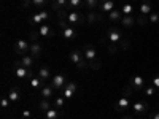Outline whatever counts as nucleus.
<instances>
[{"label": "nucleus", "instance_id": "38", "mask_svg": "<svg viewBox=\"0 0 159 119\" xmlns=\"http://www.w3.org/2000/svg\"><path fill=\"white\" fill-rule=\"evenodd\" d=\"M150 84H151V86H154V87L159 90V73H157V75H154V76L150 79Z\"/></svg>", "mask_w": 159, "mask_h": 119}, {"label": "nucleus", "instance_id": "44", "mask_svg": "<svg viewBox=\"0 0 159 119\" xmlns=\"http://www.w3.org/2000/svg\"><path fill=\"white\" fill-rule=\"evenodd\" d=\"M21 117H22V119H30V117H32V113H30L29 110H24V111L21 113Z\"/></svg>", "mask_w": 159, "mask_h": 119}, {"label": "nucleus", "instance_id": "1", "mask_svg": "<svg viewBox=\"0 0 159 119\" xmlns=\"http://www.w3.org/2000/svg\"><path fill=\"white\" fill-rule=\"evenodd\" d=\"M69 59L76 65L78 70H84L88 65H89V62L86 60V57H84V54H83L81 49H72L70 54H69Z\"/></svg>", "mask_w": 159, "mask_h": 119}, {"label": "nucleus", "instance_id": "37", "mask_svg": "<svg viewBox=\"0 0 159 119\" xmlns=\"http://www.w3.org/2000/svg\"><path fill=\"white\" fill-rule=\"evenodd\" d=\"M148 19H150V22H151V24H159V13L153 11L151 15L148 16Z\"/></svg>", "mask_w": 159, "mask_h": 119}, {"label": "nucleus", "instance_id": "40", "mask_svg": "<svg viewBox=\"0 0 159 119\" xmlns=\"http://www.w3.org/2000/svg\"><path fill=\"white\" fill-rule=\"evenodd\" d=\"M118 48L121 49V51H127V49H129V40H126V38H124L123 42L118 45Z\"/></svg>", "mask_w": 159, "mask_h": 119}, {"label": "nucleus", "instance_id": "30", "mask_svg": "<svg viewBox=\"0 0 159 119\" xmlns=\"http://www.w3.org/2000/svg\"><path fill=\"white\" fill-rule=\"evenodd\" d=\"M51 3V0H32V7L38 8V10H46Z\"/></svg>", "mask_w": 159, "mask_h": 119}, {"label": "nucleus", "instance_id": "23", "mask_svg": "<svg viewBox=\"0 0 159 119\" xmlns=\"http://www.w3.org/2000/svg\"><path fill=\"white\" fill-rule=\"evenodd\" d=\"M61 116H62V110H59L56 107H52L48 111H45V119H59Z\"/></svg>", "mask_w": 159, "mask_h": 119}, {"label": "nucleus", "instance_id": "15", "mask_svg": "<svg viewBox=\"0 0 159 119\" xmlns=\"http://www.w3.org/2000/svg\"><path fill=\"white\" fill-rule=\"evenodd\" d=\"M76 92V83H73V81H70V83H67V86H65L64 89H62V95L67 99V100H70L72 97H73V94Z\"/></svg>", "mask_w": 159, "mask_h": 119}, {"label": "nucleus", "instance_id": "18", "mask_svg": "<svg viewBox=\"0 0 159 119\" xmlns=\"http://www.w3.org/2000/svg\"><path fill=\"white\" fill-rule=\"evenodd\" d=\"M37 32H38L40 37H45V38H52V37H54V30H52L48 24H42Z\"/></svg>", "mask_w": 159, "mask_h": 119}, {"label": "nucleus", "instance_id": "5", "mask_svg": "<svg viewBox=\"0 0 159 119\" xmlns=\"http://www.w3.org/2000/svg\"><path fill=\"white\" fill-rule=\"evenodd\" d=\"M59 25H61V32H62V37L69 42H73L76 38V30L73 25H70L67 21H59Z\"/></svg>", "mask_w": 159, "mask_h": 119}, {"label": "nucleus", "instance_id": "33", "mask_svg": "<svg viewBox=\"0 0 159 119\" xmlns=\"http://www.w3.org/2000/svg\"><path fill=\"white\" fill-rule=\"evenodd\" d=\"M65 102H67V99H65L64 95H61V97H57V99H54V100H52V105H54L56 108L62 110V108L65 107Z\"/></svg>", "mask_w": 159, "mask_h": 119}, {"label": "nucleus", "instance_id": "14", "mask_svg": "<svg viewBox=\"0 0 159 119\" xmlns=\"http://www.w3.org/2000/svg\"><path fill=\"white\" fill-rule=\"evenodd\" d=\"M139 13L140 15H145V16H150L153 13V3L151 0H142L140 5H139Z\"/></svg>", "mask_w": 159, "mask_h": 119}, {"label": "nucleus", "instance_id": "6", "mask_svg": "<svg viewBox=\"0 0 159 119\" xmlns=\"http://www.w3.org/2000/svg\"><path fill=\"white\" fill-rule=\"evenodd\" d=\"M107 40H108L111 45H116L118 46L124 40L121 29H118V27H108L107 29Z\"/></svg>", "mask_w": 159, "mask_h": 119}, {"label": "nucleus", "instance_id": "4", "mask_svg": "<svg viewBox=\"0 0 159 119\" xmlns=\"http://www.w3.org/2000/svg\"><path fill=\"white\" fill-rule=\"evenodd\" d=\"M67 22L70 24V25H83L84 22H86V16L83 15L80 10H75V11H69L67 13Z\"/></svg>", "mask_w": 159, "mask_h": 119}, {"label": "nucleus", "instance_id": "10", "mask_svg": "<svg viewBox=\"0 0 159 119\" xmlns=\"http://www.w3.org/2000/svg\"><path fill=\"white\" fill-rule=\"evenodd\" d=\"M81 51H83V54H84V57H86V60H88L89 64L94 62L96 59H99V57H97V49L94 48V45L88 43V45H84V46L81 48Z\"/></svg>", "mask_w": 159, "mask_h": 119}, {"label": "nucleus", "instance_id": "13", "mask_svg": "<svg viewBox=\"0 0 159 119\" xmlns=\"http://www.w3.org/2000/svg\"><path fill=\"white\" fill-rule=\"evenodd\" d=\"M8 99H10V102H13V103H18V102L22 99L21 89H19L18 86H11V87L8 89Z\"/></svg>", "mask_w": 159, "mask_h": 119}, {"label": "nucleus", "instance_id": "2", "mask_svg": "<svg viewBox=\"0 0 159 119\" xmlns=\"http://www.w3.org/2000/svg\"><path fill=\"white\" fill-rule=\"evenodd\" d=\"M13 73H15V76L18 79H21V81H24V79H29V81H30V79L35 76V70L22 67V65L19 64V60L15 64V67H13Z\"/></svg>", "mask_w": 159, "mask_h": 119}, {"label": "nucleus", "instance_id": "21", "mask_svg": "<svg viewBox=\"0 0 159 119\" xmlns=\"http://www.w3.org/2000/svg\"><path fill=\"white\" fill-rule=\"evenodd\" d=\"M99 10L103 13V15H105V13H110V11L115 10V2H113V0H100Z\"/></svg>", "mask_w": 159, "mask_h": 119}, {"label": "nucleus", "instance_id": "49", "mask_svg": "<svg viewBox=\"0 0 159 119\" xmlns=\"http://www.w3.org/2000/svg\"><path fill=\"white\" fill-rule=\"evenodd\" d=\"M140 119H147V117H140Z\"/></svg>", "mask_w": 159, "mask_h": 119}, {"label": "nucleus", "instance_id": "24", "mask_svg": "<svg viewBox=\"0 0 159 119\" xmlns=\"http://www.w3.org/2000/svg\"><path fill=\"white\" fill-rule=\"evenodd\" d=\"M19 64L22 65V67H25V68H34V65H35V59H34L30 54H25V56H22V57H21Z\"/></svg>", "mask_w": 159, "mask_h": 119}, {"label": "nucleus", "instance_id": "3", "mask_svg": "<svg viewBox=\"0 0 159 119\" xmlns=\"http://www.w3.org/2000/svg\"><path fill=\"white\" fill-rule=\"evenodd\" d=\"M148 84H150V83H148V79L145 78V76H142V75H134V76H130V78H129V86L134 89V90H137V92L143 90Z\"/></svg>", "mask_w": 159, "mask_h": 119}, {"label": "nucleus", "instance_id": "39", "mask_svg": "<svg viewBox=\"0 0 159 119\" xmlns=\"http://www.w3.org/2000/svg\"><path fill=\"white\" fill-rule=\"evenodd\" d=\"M0 107H2L3 110H7L10 107V99L8 97H2V99H0Z\"/></svg>", "mask_w": 159, "mask_h": 119}, {"label": "nucleus", "instance_id": "9", "mask_svg": "<svg viewBox=\"0 0 159 119\" xmlns=\"http://www.w3.org/2000/svg\"><path fill=\"white\" fill-rule=\"evenodd\" d=\"M13 49H15V52L18 56L22 57L30 51V43L27 42V40H18V42L15 43V46H13Z\"/></svg>", "mask_w": 159, "mask_h": 119}, {"label": "nucleus", "instance_id": "45", "mask_svg": "<svg viewBox=\"0 0 159 119\" xmlns=\"http://www.w3.org/2000/svg\"><path fill=\"white\" fill-rule=\"evenodd\" d=\"M37 40H38V32L37 30H32L30 32V43L32 42H37Z\"/></svg>", "mask_w": 159, "mask_h": 119}, {"label": "nucleus", "instance_id": "29", "mask_svg": "<svg viewBox=\"0 0 159 119\" xmlns=\"http://www.w3.org/2000/svg\"><path fill=\"white\" fill-rule=\"evenodd\" d=\"M84 5H86L84 0H69V10H70V11L80 10V8H83Z\"/></svg>", "mask_w": 159, "mask_h": 119}, {"label": "nucleus", "instance_id": "46", "mask_svg": "<svg viewBox=\"0 0 159 119\" xmlns=\"http://www.w3.org/2000/svg\"><path fill=\"white\" fill-rule=\"evenodd\" d=\"M22 7L27 10L29 7H32V0H22Z\"/></svg>", "mask_w": 159, "mask_h": 119}, {"label": "nucleus", "instance_id": "42", "mask_svg": "<svg viewBox=\"0 0 159 119\" xmlns=\"http://www.w3.org/2000/svg\"><path fill=\"white\" fill-rule=\"evenodd\" d=\"M118 49H119V48H118L116 45H111V43H110V45H108V48H107V52H108V54H115V52H116Z\"/></svg>", "mask_w": 159, "mask_h": 119}, {"label": "nucleus", "instance_id": "35", "mask_svg": "<svg viewBox=\"0 0 159 119\" xmlns=\"http://www.w3.org/2000/svg\"><path fill=\"white\" fill-rule=\"evenodd\" d=\"M148 22H150L148 16H145V15H140V13H139V16H137V24H139V25H147Z\"/></svg>", "mask_w": 159, "mask_h": 119}, {"label": "nucleus", "instance_id": "20", "mask_svg": "<svg viewBox=\"0 0 159 119\" xmlns=\"http://www.w3.org/2000/svg\"><path fill=\"white\" fill-rule=\"evenodd\" d=\"M54 92H56V89L52 87L51 84L48 86H45L43 89H40V99H52L54 97Z\"/></svg>", "mask_w": 159, "mask_h": 119}, {"label": "nucleus", "instance_id": "17", "mask_svg": "<svg viewBox=\"0 0 159 119\" xmlns=\"http://www.w3.org/2000/svg\"><path fill=\"white\" fill-rule=\"evenodd\" d=\"M49 8H52L54 11H57V10H67L69 11V0H51Z\"/></svg>", "mask_w": 159, "mask_h": 119}, {"label": "nucleus", "instance_id": "41", "mask_svg": "<svg viewBox=\"0 0 159 119\" xmlns=\"http://www.w3.org/2000/svg\"><path fill=\"white\" fill-rule=\"evenodd\" d=\"M89 67H91L92 70H99V68L102 67V64H100V60H99V59H96L94 62H91V64H89Z\"/></svg>", "mask_w": 159, "mask_h": 119}, {"label": "nucleus", "instance_id": "50", "mask_svg": "<svg viewBox=\"0 0 159 119\" xmlns=\"http://www.w3.org/2000/svg\"><path fill=\"white\" fill-rule=\"evenodd\" d=\"M132 2H137V0H132Z\"/></svg>", "mask_w": 159, "mask_h": 119}, {"label": "nucleus", "instance_id": "26", "mask_svg": "<svg viewBox=\"0 0 159 119\" xmlns=\"http://www.w3.org/2000/svg\"><path fill=\"white\" fill-rule=\"evenodd\" d=\"M54 105H52V100L51 99H40V102H38V110L40 111H48L49 108H52Z\"/></svg>", "mask_w": 159, "mask_h": 119}, {"label": "nucleus", "instance_id": "48", "mask_svg": "<svg viewBox=\"0 0 159 119\" xmlns=\"http://www.w3.org/2000/svg\"><path fill=\"white\" fill-rule=\"evenodd\" d=\"M121 119H134V117H132V116H126V114H124V117H121Z\"/></svg>", "mask_w": 159, "mask_h": 119}, {"label": "nucleus", "instance_id": "7", "mask_svg": "<svg viewBox=\"0 0 159 119\" xmlns=\"http://www.w3.org/2000/svg\"><path fill=\"white\" fill-rule=\"evenodd\" d=\"M132 110H134V113L140 117H143L145 114H147L150 111V105L147 100H135L134 103H132Z\"/></svg>", "mask_w": 159, "mask_h": 119}, {"label": "nucleus", "instance_id": "43", "mask_svg": "<svg viewBox=\"0 0 159 119\" xmlns=\"http://www.w3.org/2000/svg\"><path fill=\"white\" fill-rule=\"evenodd\" d=\"M132 90H134V89H132L129 84L124 87V90H123V95H126V97H130V94H132Z\"/></svg>", "mask_w": 159, "mask_h": 119}, {"label": "nucleus", "instance_id": "31", "mask_svg": "<svg viewBox=\"0 0 159 119\" xmlns=\"http://www.w3.org/2000/svg\"><path fill=\"white\" fill-rule=\"evenodd\" d=\"M143 92H145V95H147V97H156V95L159 94V90H157L154 86H151V84H148L147 87H145Z\"/></svg>", "mask_w": 159, "mask_h": 119}, {"label": "nucleus", "instance_id": "8", "mask_svg": "<svg viewBox=\"0 0 159 119\" xmlns=\"http://www.w3.org/2000/svg\"><path fill=\"white\" fill-rule=\"evenodd\" d=\"M52 87H54L56 90H62L65 86H67V76H65L64 73H57L51 78V83H49Z\"/></svg>", "mask_w": 159, "mask_h": 119}, {"label": "nucleus", "instance_id": "32", "mask_svg": "<svg viewBox=\"0 0 159 119\" xmlns=\"http://www.w3.org/2000/svg\"><path fill=\"white\" fill-rule=\"evenodd\" d=\"M134 10H135V7L132 5V3H123V7H121V11H123L124 16L132 15V13H134Z\"/></svg>", "mask_w": 159, "mask_h": 119}, {"label": "nucleus", "instance_id": "47", "mask_svg": "<svg viewBox=\"0 0 159 119\" xmlns=\"http://www.w3.org/2000/svg\"><path fill=\"white\" fill-rule=\"evenodd\" d=\"M150 119H159V111H153L150 114Z\"/></svg>", "mask_w": 159, "mask_h": 119}, {"label": "nucleus", "instance_id": "27", "mask_svg": "<svg viewBox=\"0 0 159 119\" xmlns=\"http://www.w3.org/2000/svg\"><path fill=\"white\" fill-rule=\"evenodd\" d=\"M123 16H124V15H123L121 10H113V11L108 13V19H110L111 22H121Z\"/></svg>", "mask_w": 159, "mask_h": 119}, {"label": "nucleus", "instance_id": "12", "mask_svg": "<svg viewBox=\"0 0 159 119\" xmlns=\"http://www.w3.org/2000/svg\"><path fill=\"white\" fill-rule=\"evenodd\" d=\"M105 18H103V13L100 11H97V10H92V11H89L88 15H86V22L89 24V25H92V24H96V22H102Z\"/></svg>", "mask_w": 159, "mask_h": 119}, {"label": "nucleus", "instance_id": "22", "mask_svg": "<svg viewBox=\"0 0 159 119\" xmlns=\"http://www.w3.org/2000/svg\"><path fill=\"white\" fill-rule=\"evenodd\" d=\"M29 83H30V86H32L35 90H40V89H43V87L46 86V81H45V79H42L38 75H35Z\"/></svg>", "mask_w": 159, "mask_h": 119}, {"label": "nucleus", "instance_id": "11", "mask_svg": "<svg viewBox=\"0 0 159 119\" xmlns=\"http://www.w3.org/2000/svg\"><path fill=\"white\" fill-rule=\"evenodd\" d=\"M129 108H132V103H130V99L126 95L118 99V102L115 103V110L118 113H126V111H129Z\"/></svg>", "mask_w": 159, "mask_h": 119}, {"label": "nucleus", "instance_id": "16", "mask_svg": "<svg viewBox=\"0 0 159 119\" xmlns=\"http://www.w3.org/2000/svg\"><path fill=\"white\" fill-rule=\"evenodd\" d=\"M42 52H43V46L40 45L38 42H32V43H30V51H29V54H30L34 59H38L40 56H42Z\"/></svg>", "mask_w": 159, "mask_h": 119}, {"label": "nucleus", "instance_id": "19", "mask_svg": "<svg viewBox=\"0 0 159 119\" xmlns=\"http://www.w3.org/2000/svg\"><path fill=\"white\" fill-rule=\"evenodd\" d=\"M27 22H29V25H32V27H40L42 24H45L38 11H37V13H34V15H30V16L27 18Z\"/></svg>", "mask_w": 159, "mask_h": 119}, {"label": "nucleus", "instance_id": "34", "mask_svg": "<svg viewBox=\"0 0 159 119\" xmlns=\"http://www.w3.org/2000/svg\"><path fill=\"white\" fill-rule=\"evenodd\" d=\"M84 3H86V7L92 11V10H99V7H100V0H84Z\"/></svg>", "mask_w": 159, "mask_h": 119}, {"label": "nucleus", "instance_id": "36", "mask_svg": "<svg viewBox=\"0 0 159 119\" xmlns=\"http://www.w3.org/2000/svg\"><path fill=\"white\" fill-rule=\"evenodd\" d=\"M38 13H40V16H42L43 22H48V19L51 18V15H49L48 10H38Z\"/></svg>", "mask_w": 159, "mask_h": 119}, {"label": "nucleus", "instance_id": "28", "mask_svg": "<svg viewBox=\"0 0 159 119\" xmlns=\"http://www.w3.org/2000/svg\"><path fill=\"white\" fill-rule=\"evenodd\" d=\"M37 75L42 78V79H45V81H48V79L52 78V76H51V72H49L48 67H40V68L37 70Z\"/></svg>", "mask_w": 159, "mask_h": 119}, {"label": "nucleus", "instance_id": "25", "mask_svg": "<svg viewBox=\"0 0 159 119\" xmlns=\"http://www.w3.org/2000/svg\"><path fill=\"white\" fill-rule=\"evenodd\" d=\"M135 24H137V18H134L132 15H129V16H123V19H121V25H123V27H126V29L134 27Z\"/></svg>", "mask_w": 159, "mask_h": 119}]
</instances>
